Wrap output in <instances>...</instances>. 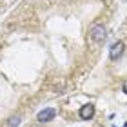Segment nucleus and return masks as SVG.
<instances>
[{
    "label": "nucleus",
    "mask_w": 127,
    "mask_h": 127,
    "mask_svg": "<svg viewBox=\"0 0 127 127\" xmlns=\"http://www.w3.org/2000/svg\"><path fill=\"white\" fill-rule=\"evenodd\" d=\"M89 34H91V40H93V42L102 44L103 40H105V36H107V29L103 26H100V24H95L93 27H91Z\"/></svg>",
    "instance_id": "nucleus-1"
},
{
    "label": "nucleus",
    "mask_w": 127,
    "mask_h": 127,
    "mask_svg": "<svg viewBox=\"0 0 127 127\" xmlns=\"http://www.w3.org/2000/svg\"><path fill=\"white\" fill-rule=\"evenodd\" d=\"M55 114H56V111L53 107H45V109H42V111L36 114V120L40 124H45V122H51V120L55 118Z\"/></svg>",
    "instance_id": "nucleus-2"
},
{
    "label": "nucleus",
    "mask_w": 127,
    "mask_h": 127,
    "mask_svg": "<svg viewBox=\"0 0 127 127\" xmlns=\"http://www.w3.org/2000/svg\"><path fill=\"white\" fill-rule=\"evenodd\" d=\"M124 49H125V45H124V42H114L113 45H111V49H109V56H111V60H118L120 56L124 55Z\"/></svg>",
    "instance_id": "nucleus-3"
},
{
    "label": "nucleus",
    "mask_w": 127,
    "mask_h": 127,
    "mask_svg": "<svg viewBox=\"0 0 127 127\" xmlns=\"http://www.w3.org/2000/svg\"><path fill=\"white\" fill-rule=\"evenodd\" d=\"M95 116V105L93 103H85L84 107H80V118L82 120H91Z\"/></svg>",
    "instance_id": "nucleus-4"
},
{
    "label": "nucleus",
    "mask_w": 127,
    "mask_h": 127,
    "mask_svg": "<svg viewBox=\"0 0 127 127\" xmlns=\"http://www.w3.org/2000/svg\"><path fill=\"white\" fill-rule=\"evenodd\" d=\"M18 124H20V116H13V118L9 120V124H7V127H16Z\"/></svg>",
    "instance_id": "nucleus-5"
},
{
    "label": "nucleus",
    "mask_w": 127,
    "mask_h": 127,
    "mask_svg": "<svg viewBox=\"0 0 127 127\" xmlns=\"http://www.w3.org/2000/svg\"><path fill=\"white\" fill-rule=\"evenodd\" d=\"M122 89H124V93L127 95V80H125V82H124V85H122Z\"/></svg>",
    "instance_id": "nucleus-6"
}]
</instances>
